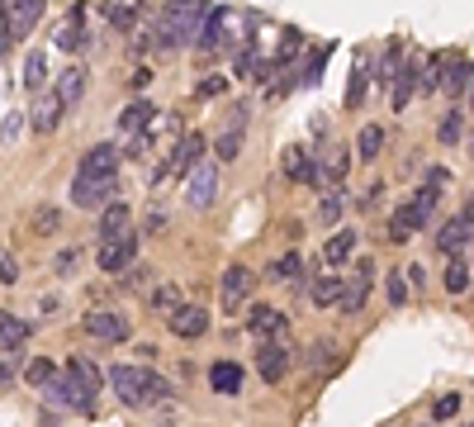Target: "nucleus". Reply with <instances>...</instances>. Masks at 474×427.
<instances>
[{
	"mask_svg": "<svg viewBox=\"0 0 474 427\" xmlns=\"http://www.w3.org/2000/svg\"><path fill=\"white\" fill-rule=\"evenodd\" d=\"M204 15H209V0H162L157 20H152V43H157V52L194 48Z\"/></svg>",
	"mask_w": 474,
	"mask_h": 427,
	"instance_id": "nucleus-1",
	"label": "nucleus"
},
{
	"mask_svg": "<svg viewBox=\"0 0 474 427\" xmlns=\"http://www.w3.org/2000/svg\"><path fill=\"white\" fill-rule=\"evenodd\" d=\"M194 162H204V133H180L176 138V147L166 153L157 167H152V176H147V186H166L171 176H186Z\"/></svg>",
	"mask_w": 474,
	"mask_h": 427,
	"instance_id": "nucleus-2",
	"label": "nucleus"
},
{
	"mask_svg": "<svg viewBox=\"0 0 474 427\" xmlns=\"http://www.w3.org/2000/svg\"><path fill=\"white\" fill-rule=\"evenodd\" d=\"M43 10H48V0H0V20H5L0 34H5L10 43H24V38L38 29Z\"/></svg>",
	"mask_w": 474,
	"mask_h": 427,
	"instance_id": "nucleus-3",
	"label": "nucleus"
},
{
	"mask_svg": "<svg viewBox=\"0 0 474 427\" xmlns=\"http://www.w3.org/2000/svg\"><path fill=\"white\" fill-rule=\"evenodd\" d=\"M252 290H257V271H252V266H228V271H223V281H218V304H223V313L247 309V304H252Z\"/></svg>",
	"mask_w": 474,
	"mask_h": 427,
	"instance_id": "nucleus-4",
	"label": "nucleus"
},
{
	"mask_svg": "<svg viewBox=\"0 0 474 427\" xmlns=\"http://www.w3.org/2000/svg\"><path fill=\"white\" fill-rule=\"evenodd\" d=\"M218 200V162H194L186 171V204L194 214H204Z\"/></svg>",
	"mask_w": 474,
	"mask_h": 427,
	"instance_id": "nucleus-5",
	"label": "nucleus"
},
{
	"mask_svg": "<svg viewBox=\"0 0 474 427\" xmlns=\"http://www.w3.org/2000/svg\"><path fill=\"white\" fill-rule=\"evenodd\" d=\"M119 167H123V147L109 138V143L86 147V157L76 162V181H91V176H119Z\"/></svg>",
	"mask_w": 474,
	"mask_h": 427,
	"instance_id": "nucleus-6",
	"label": "nucleus"
},
{
	"mask_svg": "<svg viewBox=\"0 0 474 427\" xmlns=\"http://www.w3.org/2000/svg\"><path fill=\"white\" fill-rule=\"evenodd\" d=\"M81 328H86L95 342H129L133 337L129 313H119V309H91L86 319H81Z\"/></svg>",
	"mask_w": 474,
	"mask_h": 427,
	"instance_id": "nucleus-7",
	"label": "nucleus"
},
{
	"mask_svg": "<svg viewBox=\"0 0 474 427\" xmlns=\"http://www.w3.org/2000/svg\"><path fill=\"white\" fill-rule=\"evenodd\" d=\"M138 247H143V238L138 233H123V238L115 242H100V252H95V266H100L105 275H123L138 261Z\"/></svg>",
	"mask_w": 474,
	"mask_h": 427,
	"instance_id": "nucleus-8",
	"label": "nucleus"
},
{
	"mask_svg": "<svg viewBox=\"0 0 474 427\" xmlns=\"http://www.w3.org/2000/svg\"><path fill=\"white\" fill-rule=\"evenodd\" d=\"M289 361H295V352H289V342H257V356H252V366H257V376L266 380V384H280L289 376Z\"/></svg>",
	"mask_w": 474,
	"mask_h": 427,
	"instance_id": "nucleus-9",
	"label": "nucleus"
},
{
	"mask_svg": "<svg viewBox=\"0 0 474 427\" xmlns=\"http://www.w3.org/2000/svg\"><path fill=\"white\" fill-rule=\"evenodd\" d=\"M119 200V176H91V181H72V204L76 210H105Z\"/></svg>",
	"mask_w": 474,
	"mask_h": 427,
	"instance_id": "nucleus-10",
	"label": "nucleus"
},
{
	"mask_svg": "<svg viewBox=\"0 0 474 427\" xmlns=\"http://www.w3.org/2000/svg\"><path fill=\"white\" fill-rule=\"evenodd\" d=\"M43 399H48V408H95V399L81 390V384L67 376V366L52 376L48 384H43Z\"/></svg>",
	"mask_w": 474,
	"mask_h": 427,
	"instance_id": "nucleus-11",
	"label": "nucleus"
},
{
	"mask_svg": "<svg viewBox=\"0 0 474 427\" xmlns=\"http://www.w3.org/2000/svg\"><path fill=\"white\" fill-rule=\"evenodd\" d=\"M470 238H474V200H470L465 210H460L451 224L437 233V252H446V257H465Z\"/></svg>",
	"mask_w": 474,
	"mask_h": 427,
	"instance_id": "nucleus-12",
	"label": "nucleus"
},
{
	"mask_svg": "<svg viewBox=\"0 0 474 427\" xmlns=\"http://www.w3.org/2000/svg\"><path fill=\"white\" fill-rule=\"evenodd\" d=\"M346 167H352L346 147L318 143V190H342V186H346Z\"/></svg>",
	"mask_w": 474,
	"mask_h": 427,
	"instance_id": "nucleus-13",
	"label": "nucleus"
},
{
	"mask_svg": "<svg viewBox=\"0 0 474 427\" xmlns=\"http://www.w3.org/2000/svg\"><path fill=\"white\" fill-rule=\"evenodd\" d=\"M280 176L295 186H318V153H309L304 143H289L280 153Z\"/></svg>",
	"mask_w": 474,
	"mask_h": 427,
	"instance_id": "nucleus-14",
	"label": "nucleus"
},
{
	"mask_svg": "<svg viewBox=\"0 0 474 427\" xmlns=\"http://www.w3.org/2000/svg\"><path fill=\"white\" fill-rule=\"evenodd\" d=\"M62 115H67V105L58 100V91H38L34 105H29V129L38 138H48V133L62 129Z\"/></svg>",
	"mask_w": 474,
	"mask_h": 427,
	"instance_id": "nucleus-15",
	"label": "nucleus"
},
{
	"mask_svg": "<svg viewBox=\"0 0 474 427\" xmlns=\"http://www.w3.org/2000/svg\"><path fill=\"white\" fill-rule=\"evenodd\" d=\"M247 333H252L257 342H285L289 319L280 309H271V304H252L247 309Z\"/></svg>",
	"mask_w": 474,
	"mask_h": 427,
	"instance_id": "nucleus-16",
	"label": "nucleus"
},
{
	"mask_svg": "<svg viewBox=\"0 0 474 427\" xmlns=\"http://www.w3.org/2000/svg\"><path fill=\"white\" fill-rule=\"evenodd\" d=\"M370 285H375V266L370 261H356V271L346 275V285H342V313H360L370 304Z\"/></svg>",
	"mask_w": 474,
	"mask_h": 427,
	"instance_id": "nucleus-17",
	"label": "nucleus"
},
{
	"mask_svg": "<svg viewBox=\"0 0 474 427\" xmlns=\"http://www.w3.org/2000/svg\"><path fill=\"white\" fill-rule=\"evenodd\" d=\"M109 384H115L119 404L147 408V394H143V366H109Z\"/></svg>",
	"mask_w": 474,
	"mask_h": 427,
	"instance_id": "nucleus-18",
	"label": "nucleus"
},
{
	"mask_svg": "<svg viewBox=\"0 0 474 427\" xmlns=\"http://www.w3.org/2000/svg\"><path fill=\"white\" fill-rule=\"evenodd\" d=\"M427 224H431V214H423V210L408 200V204H399V210L389 214V238H394V242H408L413 233H423Z\"/></svg>",
	"mask_w": 474,
	"mask_h": 427,
	"instance_id": "nucleus-19",
	"label": "nucleus"
},
{
	"mask_svg": "<svg viewBox=\"0 0 474 427\" xmlns=\"http://www.w3.org/2000/svg\"><path fill=\"white\" fill-rule=\"evenodd\" d=\"M166 323H171V333H176V337L194 342V337H204V333H209V309H204V304H180Z\"/></svg>",
	"mask_w": 474,
	"mask_h": 427,
	"instance_id": "nucleus-20",
	"label": "nucleus"
},
{
	"mask_svg": "<svg viewBox=\"0 0 474 427\" xmlns=\"http://www.w3.org/2000/svg\"><path fill=\"white\" fill-rule=\"evenodd\" d=\"M67 376H72L91 399H100V390L109 384V376L100 370V361H91V356H72V361H67Z\"/></svg>",
	"mask_w": 474,
	"mask_h": 427,
	"instance_id": "nucleus-21",
	"label": "nucleus"
},
{
	"mask_svg": "<svg viewBox=\"0 0 474 427\" xmlns=\"http://www.w3.org/2000/svg\"><path fill=\"white\" fill-rule=\"evenodd\" d=\"M129 224H133V210L123 200H109L100 210V228L95 233H100V242H115V238H123V233H133Z\"/></svg>",
	"mask_w": 474,
	"mask_h": 427,
	"instance_id": "nucleus-22",
	"label": "nucleus"
},
{
	"mask_svg": "<svg viewBox=\"0 0 474 427\" xmlns=\"http://www.w3.org/2000/svg\"><path fill=\"white\" fill-rule=\"evenodd\" d=\"M143 5L147 0H100V15L115 24L119 34H129V29H138V20H143Z\"/></svg>",
	"mask_w": 474,
	"mask_h": 427,
	"instance_id": "nucleus-23",
	"label": "nucleus"
},
{
	"mask_svg": "<svg viewBox=\"0 0 474 427\" xmlns=\"http://www.w3.org/2000/svg\"><path fill=\"white\" fill-rule=\"evenodd\" d=\"M29 333H34V328L24 323V319H15V313H5V309H0V356H15V352H24V347H29Z\"/></svg>",
	"mask_w": 474,
	"mask_h": 427,
	"instance_id": "nucleus-24",
	"label": "nucleus"
},
{
	"mask_svg": "<svg viewBox=\"0 0 474 427\" xmlns=\"http://www.w3.org/2000/svg\"><path fill=\"white\" fill-rule=\"evenodd\" d=\"M417 67H423V58H408V62H403V72L394 76V86H389V105H394V109H408L413 95H423V91H417Z\"/></svg>",
	"mask_w": 474,
	"mask_h": 427,
	"instance_id": "nucleus-25",
	"label": "nucleus"
},
{
	"mask_svg": "<svg viewBox=\"0 0 474 427\" xmlns=\"http://www.w3.org/2000/svg\"><path fill=\"white\" fill-rule=\"evenodd\" d=\"M352 252H356V228H337L328 238V247H323V266L328 271H342L346 261H352Z\"/></svg>",
	"mask_w": 474,
	"mask_h": 427,
	"instance_id": "nucleus-26",
	"label": "nucleus"
},
{
	"mask_svg": "<svg viewBox=\"0 0 474 427\" xmlns=\"http://www.w3.org/2000/svg\"><path fill=\"white\" fill-rule=\"evenodd\" d=\"M152 119H157V105H152V100H129L119 109V133L133 138V133H143Z\"/></svg>",
	"mask_w": 474,
	"mask_h": 427,
	"instance_id": "nucleus-27",
	"label": "nucleus"
},
{
	"mask_svg": "<svg viewBox=\"0 0 474 427\" xmlns=\"http://www.w3.org/2000/svg\"><path fill=\"white\" fill-rule=\"evenodd\" d=\"M209 390H214V394H237V390H242V366H237L233 356L214 361V366H209Z\"/></svg>",
	"mask_w": 474,
	"mask_h": 427,
	"instance_id": "nucleus-28",
	"label": "nucleus"
},
{
	"mask_svg": "<svg viewBox=\"0 0 474 427\" xmlns=\"http://www.w3.org/2000/svg\"><path fill=\"white\" fill-rule=\"evenodd\" d=\"M52 91H58V100H62L67 109L81 105V95H86V67L72 62V67H67V72H62L58 81H52Z\"/></svg>",
	"mask_w": 474,
	"mask_h": 427,
	"instance_id": "nucleus-29",
	"label": "nucleus"
},
{
	"mask_svg": "<svg viewBox=\"0 0 474 427\" xmlns=\"http://www.w3.org/2000/svg\"><path fill=\"white\" fill-rule=\"evenodd\" d=\"M342 275L337 271H328V275H318V281L309 285V304H318V309H337L342 304Z\"/></svg>",
	"mask_w": 474,
	"mask_h": 427,
	"instance_id": "nucleus-30",
	"label": "nucleus"
},
{
	"mask_svg": "<svg viewBox=\"0 0 474 427\" xmlns=\"http://www.w3.org/2000/svg\"><path fill=\"white\" fill-rule=\"evenodd\" d=\"M223 29H228V10H214L209 5V15L200 24V38H194V52H214L223 43Z\"/></svg>",
	"mask_w": 474,
	"mask_h": 427,
	"instance_id": "nucleus-31",
	"label": "nucleus"
},
{
	"mask_svg": "<svg viewBox=\"0 0 474 427\" xmlns=\"http://www.w3.org/2000/svg\"><path fill=\"white\" fill-rule=\"evenodd\" d=\"M346 204H352V195H346V186L342 190H323V200H318V224L323 228H337L342 224V214H346Z\"/></svg>",
	"mask_w": 474,
	"mask_h": 427,
	"instance_id": "nucleus-32",
	"label": "nucleus"
},
{
	"mask_svg": "<svg viewBox=\"0 0 474 427\" xmlns=\"http://www.w3.org/2000/svg\"><path fill=\"white\" fill-rule=\"evenodd\" d=\"M384 143H389V129H380V123H366V129L356 133V157H360V162H380Z\"/></svg>",
	"mask_w": 474,
	"mask_h": 427,
	"instance_id": "nucleus-33",
	"label": "nucleus"
},
{
	"mask_svg": "<svg viewBox=\"0 0 474 427\" xmlns=\"http://www.w3.org/2000/svg\"><path fill=\"white\" fill-rule=\"evenodd\" d=\"M465 86H470V62L465 58H446V76H441V91L437 95L455 100V95H465Z\"/></svg>",
	"mask_w": 474,
	"mask_h": 427,
	"instance_id": "nucleus-34",
	"label": "nucleus"
},
{
	"mask_svg": "<svg viewBox=\"0 0 474 427\" xmlns=\"http://www.w3.org/2000/svg\"><path fill=\"white\" fill-rule=\"evenodd\" d=\"M266 275H271V281H289V285H295L299 275H309V271H304V252H299V247L280 252V257H275L271 266H266Z\"/></svg>",
	"mask_w": 474,
	"mask_h": 427,
	"instance_id": "nucleus-35",
	"label": "nucleus"
},
{
	"mask_svg": "<svg viewBox=\"0 0 474 427\" xmlns=\"http://www.w3.org/2000/svg\"><path fill=\"white\" fill-rule=\"evenodd\" d=\"M446 58H451V52H437V58H423V67H417V91H423V95H437V91H441Z\"/></svg>",
	"mask_w": 474,
	"mask_h": 427,
	"instance_id": "nucleus-36",
	"label": "nucleus"
},
{
	"mask_svg": "<svg viewBox=\"0 0 474 427\" xmlns=\"http://www.w3.org/2000/svg\"><path fill=\"white\" fill-rule=\"evenodd\" d=\"M86 43V15H81V5H72V15L62 20V29H58V48H81Z\"/></svg>",
	"mask_w": 474,
	"mask_h": 427,
	"instance_id": "nucleus-37",
	"label": "nucleus"
},
{
	"mask_svg": "<svg viewBox=\"0 0 474 427\" xmlns=\"http://www.w3.org/2000/svg\"><path fill=\"white\" fill-rule=\"evenodd\" d=\"M366 91H370V62L360 58V62H352V81H346V105L360 109V105H366Z\"/></svg>",
	"mask_w": 474,
	"mask_h": 427,
	"instance_id": "nucleus-38",
	"label": "nucleus"
},
{
	"mask_svg": "<svg viewBox=\"0 0 474 427\" xmlns=\"http://www.w3.org/2000/svg\"><path fill=\"white\" fill-rule=\"evenodd\" d=\"M437 143H441V147L465 143V115H460V109H446V115H441V123H437Z\"/></svg>",
	"mask_w": 474,
	"mask_h": 427,
	"instance_id": "nucleus-39",
	"label": "nucleus"
},
{
	"mask_svg": "<svg viewBox=\"0 0 474 427\" xmlns=\"http://www.w3.org/2000/svg\"><path fill=\"white\" fill-rule=\"evenodd\" d=\"M43 81H48V58H43V52H29V58H24V91L38 95V91H43Z\"/></svg>",
	"mask_w": 474,
	"mask_h": 427,
	"instance_id": "nucleus-40",
	"label": "nucleus"
},
{
	"mask_svg": "<svg viewBox=\"0 0 474 427\" xmlns=\"http://www.w3.org/2000/svg\"><path fill=\"white\" fill-rule=\"evenodd\" d=\"M147 299H152V309H157V313H166V319H171V313L186 304V290H180V285H157V290H152Z\"/></svg>",
	"mask_w": 474,
	"mask_h": 427,
	"instance_id": "nucleus-41",
	"label": "nucleus"
},
{
	"mask_svg": "<svg viewBox=\"0 0 474 427\" xmlns=\"http://www.w3.org/2000/svg\"><path fill=\"white\" fill-rule=\"evenodd\" d=\"M58 370H62L58 361H48V356H34V361H24V370H20V376L29 380L34 390H43V384H48L52 376H58Z\"/></svg>",
	"mask_w": 474,
	"mask_h": 427,
	"instance_id": "nucleus-42",
	"label": "nucleus"
},
{
	"mask_svg": "<svg viewBox=\"0 0 474 427\" xmlns=\"http://www.w3.org/2000/svg\"><path fill=\"white\" fill-rule=\"evenodd\" d=\"M214 153H218V162H233L242 153V123H228V129L214 138Z\"/></svg>",
	"mask_w": 474,
	"mask_h": 427,
	"instance_id": "nucleus-43",
	"label": "nucleus"
},
{
	"mask_svg": "<svg viewBox=\"0 0 474 427\" xmlns=\"http://www.w3.org/2000/svg\"><path fill=\"white\" fill-rule=\"evenodd\" d=\"M143 394H147V404H171V394H176V390H171V380H162L157 370H147V366H143Z\"/></svg>",
	"mask_w": 474,
	"mask_h": 427,
	"instance_id": "nucleus-44",
	"label": "nucleus"
},
{
	"mask_svg": "<svg viewBox=\"0 0 474 427\" xmlns=\"http://www.w3.org/2000/svg\"><path fill=\"white\" fill-rule=\"evenodd\" d=\"M441 281H446V290H451V295H465V290H470V266H465L460 257H451V261H446V275H441Z\"/></svg>",
	"mask_w": 474,
	"mask_h": 427,
	"instance_id": "nucleus-45",
	"label": "nucleus"
},
{
	"mask_svg": "<svg viewBox=\"0 0 474 427\" xmlns=\"http://www.w3.org/2000/svg\"><path fill=\"white\" fill-rule=\"evenodd\" d=\"M384 295H389V304H394V309H403V304H408V295H413L408 275H403V271H389V281H384Z\"/></svg>",
	"mask_w": 474,
	"mask_h": 427,
	"instance_id": "nucleus-46",
	"label": "nucleus"
},
{
	"mask_svg": "<svg viewBox=\"0 0 474 427\" xmlns=\"http://www.w3.org/2000/svg\"><path fill=\"white\" fill-rule=\"evenodd\" d=\"M29 129V115H20V109H10L5 119H0V143H20V133Z\"/></svg>",
	"mask_w": 474,
	"mask_h": 427,
	"instance_id": "nucleus-47",
	"label": "nucleus"
},
{
	"mask_svg": "<svg viewBox=\"0 0 474 427\" xmlns=\"http://www.w3.org/2000/svg\"><path fill=\"white\" fill-rule=\"evenodd\" d=\"M214 95H228V76H204L194 86V100H214Z\"/></svg>",
	"mask_w": 474,
	"mask_h": 427,
	"instance_id": "nucleus-48",
	"label": "nucleus"
},
{
	"mask_svg": "<svg viewBox=\"0 0 474 427\" xmlns=\"http://www.w3.org/2000/svg\"><path fill=\"white\" fill-rule=\"evenodd\" d=\"M460 404H465V399H460V394H441L437 404H431V418H437V423L455 418V413H460Z\"/></svg>",
	"mask_w": 474,
	"mask_h": 427,
	"instance_id": "nucleus-49",
	"label": "nucleus"
},
{
	"mask_svg": "<svg viewBox=\"0 0 474 427\" xmlns=\"http://www.w3.org/2000/svg\"><path fill=\"white\" fill-rule=\"evenodd\" d=\"M76 266H81V247H62V252L52 257V271L58 275H72Z\"/></svg>",
	"mask_w": 474,
	"mask_h": 427,
	"instance_id": "nucleus-50",
	"label": "nucleus"
},
{
	"mask_svg": "<svg viewBox=\"0 0 474 427\" xmlns=\"http://www.w3.org/2000/svg\"><path fill=\"white\" fill-rule=\"evenodd\" d=\"M62 228V210H38L34 214V233H58Z\"/></svg>",
	"mask_w": 474,
	"mask_h": 427,
	"instance_id": "nucleus-51",
	"label": "nucleus"
},
{
	"mask_svg": "<svg viewBox=\"0 0 474 427\" xmlns=\"http://www.w3.org/2000/svg\"><path fill=\"white\" fill-rule=\"evenodd\" d=\"M328 58H332V43H323V48H318L313 58H309V72H304V81H309V86H313L318 76H323V62H328Z\"/></svg>",
	"mask_w": 474,
	"mask_h": 427,
	"instance_id": "nucleus-52",
	"label": "nucleus"
},
{
	"mask_svg": "<svg viewBox=\"0 0 474 427\" xmlns=\"http://www.w3.org/2000/svg\"><path fill=\"white\" fill-rule=\"evenodd\" d=\"M15 281H20V261L0 247V285H15Z\"/></svg>",
	"mask_w": 474,
	"mask_h": 427,
	"instance_id": "nucleus-53",
	"label": "nucleus"
},
{
	"mask_svg": "<svg viewBox=\"0 0 474 427\" xmlns=\"http://www.w3.org/2000/svg\"><path fill=\"white\" fill-rule=\"evenodd\" d=\"M446 181H451L446 167H427V176H423V186H431V190H446Z\"/></svg>",
	"mask_w": 474,
	"mask_h": 427,
	"instance_id": "nucleus-54",
	"label": "nucleus"
},
{
	"mask_svg": "<svg viewBox=\"0 0 474 427\" xmlns=\"http://www.w3.org/2000/svg\"><path fill=\"white\" fill-rule=\"evenodd\" d=\"M143 281H147V271H143V266H129V271H123V290H138Z\"/></svg>",
	"mask_w": 474,
	"mask_h": 427,
	"instance_id": "nucleus-55",
	"label": "nucleus"
},
{
	"mask_svg": "<svg viewBox=\"0 0 474 427\" xmlns=\"http://www.w3.org/2000/svg\"><path fill=\"white\" fill-rule=\"evenodd\" d=\"M403 275H408L413 290H423V285H427V271H423V266H403Z\"/></svg>",
	"mask_w": 474,
	"mask_h": 427,
	"instance_id": "nucleus-56",
	"label": "nucleus"
},
{
	"mask_svg": "<svg viewBox=\"0 0 474 427\" xmlns=\"http://www.w3.org/2000/svg\"><path fill=\"white\" fill-rule=\"evenodd\" d=\"M166 228V210H147V233H162Z\"/></svg>",
	"mask_w": 474,
	"mask_h": 427,
	"instance_id": "nucleus-57",
	"label": "nucleus"
},
{
	"mask_svg": "<svg viewBox=\"0 0 474 427\" xmlns=\"http://www.w3.org/2000/svg\"><path fill=\"white\" fill-rule=\"evenodd\" d=\"M10 380H15V366H10V361H5V356H0V390H5V384H10Z\"/></svg>",
	"mask_w": 474,
	"mask_h": 427,
	"instance_id": "nucleus-58",
	"label": "nucleus"
},
{
	"mask_svg": "<svg viewBox=\"0 0 474 427\" xmlns=\"http://www.w3.org/2000/svg\"><path fill=\"white\" fill-rule=\"evenodd\" d=\"M470 427H474V423H470Z\"/></svg>",
	"mask_w": 474,
	"mask_h": 427,
	"instance_id": "nucleus-59",
	"label": "nucleus"
}]
</instances>
